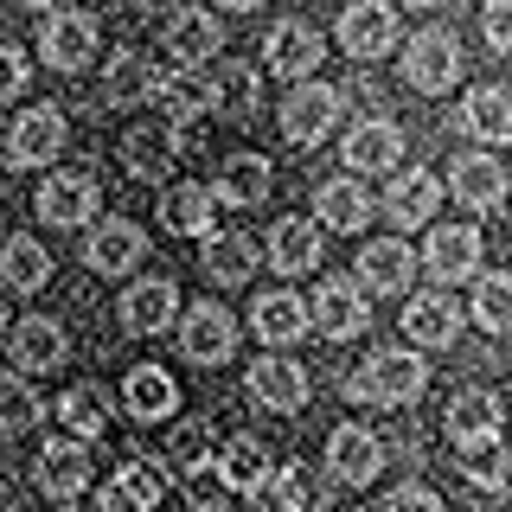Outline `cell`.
Wrapping results in <instances>:
<instances>
[{"mask_svg":"<svg viewBox=\"0 0 512 512\" xmlns=\"http://www.w3.org/2000/svg\"><path fill=\"white\" fill-rule=\"evenodd\" d=\"M423 391H429V365L416 359L410 346H384V352H372V359L352 372V384H346L352 404H378V410H410Z\"/></svg>","mask_w":512,"mask_h":512,"instance_id":"6da1fadb","label":"cell"},{"mask_svg":"<svg viewBox=\"0 0 512 512\" xmlns=\"http://www.w3.org/2000/svg\"><path fill=\"white\" fill-rule=\"evenodd\" d=\"M404 77H410V90H423V96L455 90L461 84V39L442 32V26H423L404 45Z\"/></svg>","mask_w":512,"mask_h":512,"instance_id":"7a4b0ae2","label":"cell"},{"mask_svg":"<svg viewBox=\"0 0 512 512\" xmlns=\"http://www.w3.org/2000/svg\"><path fill=\"white\" fill-rule=\"evenodd\" d=\"M308 327L320 333V340H359L365 327H372V308H365V288L359 282H346V276H327L314 288V301H308Z\"/></svg>","mask_w":512,"mask_h":512,"instance_id":"3957f363","label":"cell"},{"mask_svg":"<svg viewBox=\"0 0 512 512\" xmlns=\"http://www.w3.org/2000/svg\"><path fill=\"white\" fill-rule=\"evenodd\" d=\"M333 122H340V90H333V84L308 77V84L288 90V103H282V135L295 141V148H320V141L333 135Z\"/></svg>","mask_w":512,"mask_h":512,"instance_id":"277c9868","label":"cell"},{"mask_svg":"<svg viewBox=\"0 0 512 512\" xmlns=\"http://www.w3.org/2000/svg\"><path fill=\"white\" fill-rule=\"evenodd\" d=\"M96 205H103V186H96L90 167H64V173H52V180L39 186V218L58 224V231H77V224H90Z\"/></svg>","mask_w":512,"mask_h":512,"instance_id":"5b68a950","label":"cell"},{"mask_svg":"<svg viewBox=\"0 0 512 512\" xmlns=\"http://www.w3.org/2000/svg\"><path fill=\"white\" fill-rule=\"evenodd\" d=\"M64 135H71L64 109L32 103L26 116L7 128V160H13V167H45V160H58V154H64Z\"/></svg>","mask_w":512,"mask_h":512,"instance_id":"8992f818","label":"cell"},{"mask_svg":"<svg viewBox=\"0 0 512 512\" xmlns=\"http://www.w3.org/2000/svg\"><path fill=\"white\" fill-rule=\"evenodd\" d=\"M436 205H442V180L429 167H397L391 173V186H384V199H378V212L397 224V231H416V224H429L436 218Z\"/></svg>","mask_w":512,"mask_h":512,"instance_id":"52a82bcc","label":"cell"},{"mask_svg":"<svg viewBox=\"0 0 512 512\" xmlns=\"http://www.w3.org/2000/svg\"><path fill=\"white\" fill-rule=\"evenodd\" d=\"M7 359H13V372H20V378L58 372V365H64V327H58V320H45V314L13 320V327H7Z\"/></svg>","mask_w":512,"mask_h":512,"instance_id":"ba28073f","label":"cell"},{"mask_svg":"<svg viewBox=\"0 0 512 512\" xmlns=\"http://www.w3.org/2000/svg\"><path fill=\"white\" fill-rule=\"evenodd\" d=\"M148 256V231L135 218H103L84 244V263L96 276H135V263Z\"/></svg>","mask_w":512,"mask_h":512,"instance_id":"9c48e42d","label":"cell"},{"mask_svg":"<svg viewBox=\"0 0 512 512\" xmlns=\"http://www.w3.org/2000/svg\"><path fill=\"white\" fill-rule=\"evenodd\" d=\"M397 45V13L391 0H352L340 13V52L346 58H384Z\"/></svg>","mask_w":512,"mask_h":512,"instance_id":"30bf717a","label":"cell"},{"mask_svg":"<svg viewBox=\"0 0 512 512\" xmlns=\"http://www.w3.org/2000/svg\"><path fill=\"white\" fill-rule=\"evenodd\" d=\"M96 39H103V32H96L90 13H52V20H45V32H39V52H45V64H52V71L71 77V71H90Z\"/></svg>","mask_w":512,"mask_h":512,"instance_id":"8fae6325","label":"cell"},{"mask_svg":"<svg viewBox=\"0 0 512 512\" xmlns=\"http://www.w3.org/2000/svg\"><path fill=\"white\" fill-rule=\"evenodd\" d=\"M423 269L436 276V288L480 276V231L474 224H436V231H429V250H423Z\"/></svg>","mask_w":512,"mask_h":512,"instance_id":"7c38bea8","label":"cell"},{"mask_svg":"<svg viewBox=\"0 0 512 512\" xmlns=\"http://www.w3.org/2000/svg\"><path fill=\"white\" fill-rule=\"evenodd\" d=\"M384 468V442L372 436V429H359V423H340L327 436V474L333 480H346V487H372Z\"/></svg>","mask_w":512,"mask_h":512,"instance_id":"4fadbf2b","label":"cell"},{"mask_svg":"<svg viewBox=\"0 0 512 512\" xmlns=\"http://www.w3.org/2000/svg\"><path fill=\"white\" fill-rule=\"evenodd\" d=\"M32 480H39L45 500H77L90 487V442H45L39 461H32Z\"/></svg>","mask_w":512,"mask_h":512,"instance_id":"5bb4252c","label":"cell"},{"mask_svg":"<svg viewBox=\"0 0 512 512\" xmlns=\"http://www.w3.org/2000/svg\"><path fill=\"white\" fill-rule=\"evenodd\" d=\"M263 52H269V71H282V77H308L320 71V58H327V39L308 26V20H276L269 26V39H263Z\"/></svg>","mask_w":512,"mask_h":512,"instance_id":"9a60e30c","label":"cell"},{"mask_svg":"<svg viewBox=\"0 0 512 512\" xmlns=\"http://www.w3.org/2000/svg\"><path fill=\"white\" fill-rule=\"evenodd\" d=\"M180 346H186L192 365H224L237 352V320L224 308H212V301H199V308H186V320H180Z\"/></svg>","mask_w":512,"mask_h":512,"instance_id":"2e32d148","label":"cell"},{"mask_svg":"<svg viewBox=\"0 0 512 512\" xmlns=\"http://www.w3.org/2000/svg\"><path fill=\"white\" fill-rule=\"evenodd\" d=\"M116 308H122V327H128V333H141V340H148V333H167L173 320H180V288H173L167 276L128 282V295L116 301Z\"/></svg>","mask_w":512,"mask_h":512,"instance_id":"e0dca14e","label":"cell"},{"mask_svg":"<svg viewBox=\"0 0 512 512\" xmlns=\"http://www.w3.org/2000/svg\"><path fill=\"white\" fill-rule=\"evenodd\" d=\"M160 52L180 64V71H199V64L218 52V20H212L205 7H180V13H167V26H160Z\"/></svg>","mask_w":512,"mask_h":512,"instance_id":"ac0fdd59","label":"cell"},{"mask_svg":"<svg viewBox=\"0 0 512 512\" xmlns=\"http://www.w3.org/2000/svg\"><path fill=\"white\" fill-rule=\"evenodd\" d=\"M308 391H314V384H308V372H301V359H282V352H276V359L250 365V397L263 410L295 416V410H308Z\"/></svg>","mask_w":512,"mask_h":512,"instance_id":"d6986e66","label":"cell"},{"mask_svg":"<svg viewBox=\"0 0 512 512\" xmlns=\"http://www.w3.org/2000/svg\"><path fill=\"white\" fill-rule=\"evenodd\" d=\"M416 282V250L404 237H378V244L359 250V288L365 295H404Z\"/></svg>","mask_w":512,"mask_h":512,"instance_id":"ffe728a7","label":"cell"},{"mask_svg":"<svg viewBox=\"0 0 512 512\" xmlns=\"http://www.w3.org/2000/svg\"><path fill=\"white\" fill-rule=\"evenodd\" d=\"M173 160H180V135H173L167 122H135L122 135V167L135 173V180H167L173 173Z\"/></svg>","mask_w":512,"mask_h":512,"instance_id":"44dd1931","label":"cell"},{"mask_svg":"<svg viewBox=\"0 0 512 512\" xmlns=\"http://www.w3.org/2000/svg\"><path fill=\"white\" fill-rule=\"evenodd\" d=\"M160 493H167V474H160L148 455H128L122 468H116V480L103 487L96 512H154V506H160Z\"/></svg>","mask_w":512,"mask_h":512,"instance_id":"7402d4cb","label":"cell"},{"mask_svg":"<svg viewBox=\"0 0 512 512\" xmlns=\"http://www.w3.org/2000/svg\"><path fill=\"white\" fill-rule=\"evenodd\" d=\"M448 192H455V205H468V212H493V205H506V167L493 154H461L455 173H448Z\"/></svg>","mask_w":512,"mask_h":512,"instance_id":"603a6c76","label":"cell"},{"mask_svg":"<svg viewBox=\"0 0 512 512\" xmlns=\"http://www.w3.org/2000/svg\"><path fill=\"white\" fill-rule=\"evenodd\" d=\"M256 340H269L276 352H288L295 340H308V301L295 295V288H269V295H256V314H250Z\"/></svg>","mask_w":512,"mask_h":512,"instance_id":"cb8c5ba5","label":"cell"},{"mask_svg":"<svg viewBox=\"0 0 512 512\" xmlns=\"http://www.w3.org/2000/svg\"><path fill=\"white\" fill-rule=\"evenodd\" d=\"M397 160H404V128L391 116H372L346 135V167L352 173H397Z\"/></svg>","mask_w":512,"mask_h":512,"instance_id":"d4e9b609","label":"cell"},{"mask_svg":"<svg viewBox=\"0 0 512 512\" xmlns=\"http://www.w3.org/2000/svg\"><path fill=\"white\" fill-rule=\"evenodd\" d=\"M404 333H410V346H455V340H461V301H448V288L410 295Z\"/></svg>","mask_w":512,"mask_h":512,"instance_id":"484cf974","label":"cell"},{"mask_svg":"<svg viewBox=\"0 0 512 512\" xmlns=\"http://www.w3.org/2000/svg\"><path fill=\"white\" fill-rule=\"evenodd\" d=\"M122 404L135 423H167L173 410H180V384H173L167 365H135V372L122 378Z\"/></svg>","mask_w":512,"mask_h":512,"instance_id":"4316f807","label":"cell"},{"mask_svg":"<svg viewBox=\"0 0 512 512\" xmlns=\"http://www.w3.org/2000/svg\"><path fill=\"white\" fill-rule=\"evenodd\" d=\"M269 269H276L282 282L320 269V224L314 218H282L276 231H269Z\"/></svg>","mask_w":512,"mask_h":512,"instance_id":"83f0119b","label":"cell"},{"mask_svg":"<svg viewBox=\"0 0 512 512\" xmlns=\"http://www.w3.org/2000/svg\"><path fill=\"white\" fill-rule=\"evenodd\" d=\"M269 186H276L269 160L244 148V154H224V160H218L212 199H218V205H263V199H269Z\"/></svg>","mask_w":512,"mask_h":512,"instance_id":"f1b7e54d","label":"cell"},{"mask_svg":"<svg viewBox=\"0 0 512 512\" xmlns=\"http://www.w3.org/2000/svg\"><path fill=\"white\" fill-rule=\"evenodd\" d=\"M212 474L224 480L231 493H244V500H256V493L269 487V448L256 442V436H231L212 455Z\"/></svg>","mask_w":512,"mask_h":512,"instance_id":"f546056e","label":"cell"},{"mask_svg":"<svg viewBox=\"0 0 512 512\" xmlns=\"http://www.w3.org/2000/svg\"><path fill=\"white\" fill-rule=\"evenodd\" d=\"M372 212H378V199L359 180H327L314 192V224L320 231H365Z\"/></svg>","mask_w":512,"mask_h":512,"instance_id":"4dcf8cb0","label":"cell"},{"mask_svg":"<svg viewBox=\"0 0 512 512\" xmlns=\"http://www.w3.org/2000/svg\"><path fill=\"white\" fill-rule=\"evenodd\" d=\"M212 218H218L212 186L180 180V186H167V192H160V224H167L173 237H212Z\"/></svg>","mask_w":512,"mask_h":512,"instance_id":"1f68e13d","label":"cell"},{"mask_svg":"<svg viewBox=\"0 0 512 512\" xmlns=\"http://www.w3.org/2000/svg\"><path fill=\"white\" fill-rule=\"evenodd\" d=\"M448 442H455V448L500 442V397H493V391H461L455 404H448Z\"/></svg>","mask_w":512,"mask_h":512,"instance_id":"d6a6232c","label":"cell"},{"mask_svg":"<svg viewBox=\"0 0 512 512\" xmlns=\"http://www.w3.org/2000/svg\"><path fill=\"white\" fill-rule=\"evenodd\" d=\"M154 103H167V128L180 135L186 122H199L205 109H218V77H199V71H173V77H160Z\"/></svg>","mask_w":512,"mask_h":512,"instance_id":"836d02e7","label":"cell"},{"mask_svg":"<svg viewBox=\"0 0 512 512\" xmlns=\"http://www.w3.org/2000/svg\"><path fill=\"white\" fill-rule=\"evenodd\" d=\"M461 128H468L474 141H512V90L500 84H474L468 90V103H461Z\"/></svg>","mask_w":512,"mask_h":512,"instance_id":"e575fe53","label":"cell"},{"mask_svg":"<svg viewBox=\"0 0 512 512\" xmlns=\"http://www.w3.org/2000/svg\"><path fill=\"white\" fill-rule=\"evenodd\" d=\"M333 506V474L314 461H288L276 474V512H327Z\"/></svg>","mask_w":512,"mask_h":512,"instance_id":"d590c367","label":"cell"},{"mask_svg":"<svg viewBox=\"0 0 512 512\" xmlns=\"http://www.w3.org/2000/svg\"><path fill=\"white\" fill-rule=\"evenodd\" d=\"M0 282L20 288V295H32V288L52 282V250L39 244V237H7V250H0Z\"/></svg>","mask_w":512,"mask_h":512,"instance_id":"8d00e7d4","label":"cell"},{"mask_svg":"<svg viewBox=\"0 0 512 512\" xmlns=\"http://www.w3.org/2000/svg\"><path fill=\"white\" fill-rule=\"evenodd\" d=\"M256 269V244L244 231H212L205 237V276L212 282H250Z\"/></svg>","mask_w":512,"mask_h":512,"instance_id":"74e56055","label":"cell"},{"mask_svg":"<svg viewBox=\"0 0 512 512\" xmlns=\"http://www.w3.org/2000/svg\"><path fill=\"white\" fill-rule=\"evenodd\" d=\"M480 333H512V276H474V301H468Z\"/></svg>","mask_w":512,"mask_h":512,"instance_id":"f35d334b","label":"cell"},{"mask_svg":"<svg viewBox=\"0 0 512 512\" xmlns=\"http://www.w3.org/2000/svg\"><path fill=\"white\" fill-rule=\"evenodd\" d=\"M58 416H64V429H71V442L103 436V391H96V384H71V391L58 397Z\"/></svg>","mask_w":512,"mask_h":512,"instance_id":"ab89813d","label":"cell"},{"mask_svg":"<svg viewBox=\"0 0 512 512\" xmlns=\"http://www.w3.org/2000/svg\"><path fill=\"white\" fill-rule=\"evenodd\" d=\"M160 77H167V71H154L141 52H122L116 71H109V96H116V103H141V96L160 90Z\"/></svg>","mask_w":512,"mask_h":512,"instance_id":"60d3db41","label":"cell"},{"mask_svg":"<svg viewBox=\"0 0 512 512\" xmlns=\"http://www.w3.org/2000/svg\"><path fill=\"white\" fill-rule=\"evenodd\" d=\"M461 474H468L474 487L500 493V487H506V474H512V455H506L500 442H487V448H461Z\"/></svg>","mask_w":512,"mask_h":512,"instance_id":"b9f144b4","label":"cell"},{"mask_svg":"<svg viewBox=\"0 0 512 512\" xmlns=\"http://www.w3.org/2000/svg\"><path fill=\"white\" fill-rule=\"evenodd\" d=\"M32 416H39V404H32V378L0 372V429H32Z\"/></svg>","mask_w":512,"mask_h":512,"instance_id":"7bdbcfd3","label":"cell"},{"mask_svg":"<svg viewBox=\"0 0 512 512\" xmlns=\"http://www.w3.org/2000/svg\"><path fill=\"white\" fill-rule=\"evenodd\" d=\"M205 448H212V436H205V423H186L180 436H173V448H167V455H173V468H180V474H199V468H205Z\"/></svg>","mask_w":512,"mask_h":512,"instance_id":"ee69618b","label":"cell"},{"mask_svg":"<svg viewBox=\"0 0 512 512\" xmlns=\"http://www.w3.org/2000/svg\"><path fill=\"white\" fill-rule=\"evenodd\" d=\"M186 500H192V506H199V512H218L224 500H231V487H224V480L212 474V461H205V468H199V474H186Z\"/></svg>","mask_w":512,"mask_h":512,"instance_id":"f6af8a7d","label":"cell"},{"mask_svg":"<svg viewBox=\"0 0 512 512\" xmlns=\"http://www.w3.org/2000/svg\"><path fill=\"white\" fill-rule=\"evenodd\" d=\"M32 84V71H26V52L20 45H0V103H13Z\"/></svg>","mask_w":512,"mask_h":512,"instance_id":"bcb514c9","label":"cell"},{"mask_svg":"<svg viewBox=\"0 0 512 512\" xmlns=\"http://www.w3.org/2000/svg\"><path fill=\"white\" fill-rule=\"evenodd\" d=\"M480 32H487L493 52H512V0H487V13H480Z\"/></svg>","mask_w":512,"mask_h":512,"instance_id":"7dc6e473","label":"cell"},{"mask_svg":"<svg viewBox=\"0 0 512 512\" xmlns=\"http://www.w3.org/2000/svg\"><path fill=\"white\" fill-rule=\"evenodd\" d=\"M218 103L224 109H250L256 103V71H244V64H237V71H224L218 77Z\"/></svg>","mask_w":512,"mask_h":512,"instance_id":"c3c4849f","label":"cell"},{"mask_svg":"<svg viewBox=\"0 0 512 512\" xmlns=\"http://www.w3.org/2000/svg\"><path fill=\"white\" fill-rule=\"evenodd\" d=\"M384 512H442V500H436L429 487H416V480H410V487H391V500H384Z\"/></svg>","mask_w":512,"mask_h":512,"instance_id":"681fc988","label":"cell"},{"mask_svg":"<svg viewBox=\"0 0 512 512\" xmlns=\"http://www.w3.org/2000/svg\"><path fill=\"white\" fill-rule=\"evenodd\" d=\"M224 13H250V7H263V0H218Z\"/></svg>","mask_w":512,"mask_h":512,"instance_id":"f907efd6","label":"cell"},{"mask_svg":"<svg viewBox=\"0 0 512 512\" xmlns=\"http://www.w3.org/2000/svg\"><path fill=\"white\" fill-rule=\"evenodd\" d=\"M26 7H32V13H52V7H58V0H26Z\"/></svg>","mask_w":512,"mask_h":512,"instance_id":"816d5d0a","label":"cell"},{"mask_svg":"<svg viewBox=\"0 0 512 512\" xmlns=\"http://www.w3.org/2000/svg\"><path fill=\"white\" fill-rule=\"evenodd\" d=\"M128 7H135V13H154V7H160V0H128Z\"/></svg>","mask_w":512,"mask_h":512,"instance_id":"f5cc1de1","label":"cell"},{"mask_svg":"<svg viewBox=\"0 0 512 512\" xmlns=\"http://www.w3.org/2000/svg\"><path fill=\"white\" fill-rule=\"evenodd\" d=\"M7 327H13V320H7V301H0V340H7Z\"/></svg>","mask_w":512,"mask_h":512,"instance_id":"db71d44e","label":"cell"},{"mask_svg":"<svg viewBox=\"0 0 512 512\" xmlns=\"http://www.w3.org/2000/svg\"><path fill=\"white\" fill-rule=\"evenodd\" d=\"M404 7H442V0H404Z\"/></svg>","mask_w":512,"mask_h":512,"instance_id":"11a10c76","label":"cell"},{"mask_svg":"<svg viewBox=\"0 0 512 512\" xmlns=\"http://www.w3.org/2000/svg\"><path fill=\"white\" fill-rule=\"evenodd\" d=\"M346 7H352V0H346Z\"/></svg>","mask_w":512,"mask_h":512,"instance_id":"9f6ffc18","label":"cell"}]
</instances>
